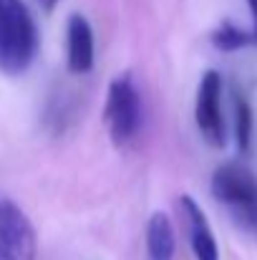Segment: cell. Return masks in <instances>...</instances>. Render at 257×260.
<instances>
[{
  "instance_id": "obj_6",
  "label": "cell",
  "mask_w": 257,
  "mask_h": 260,
  "mask_svg": "<svg viewBox=\"0 0 257 260\" xmlns=\"http://www.w3.org/2000/svg\"><path fill=\"white\" fill-rule=\"evenodd\" d=\"M179 212H181V225L189 240V248L197 260H219V245L217 238L209 228L207 215L202 212V207L197 205L194 197L181 194L179 197Z\"/></svg>"
},
{
  "instance_id": "obj_11",
  "label": "cell",
  "mask_w": 257,
  "mask_h": 260,
  "mask_svg": "<svg viewBox=\"0 0 257 260\" xmlns=\"http://www.w3.org/2000/svg\"><path fill=\"white\" fill-rule=\"evenodd\" d=\"M250 10H252V18H255V41H257V0H247Z\"/></svg>"
},
{
  "instance_id": "obj_10",
  "label": "cell",
  "mask_w": 257,
  "mask_h": 260,
  "mask_svg": "<svg viewBox=\"0 0 257 260\" xmlns=\"http://www.w3.org/2000/svg\"><path fill=\"white\" fill-rule=\"evenodd\" d=\"M235 134L240 152H247L252 144V106L242 93H237L235 99Z\"/></svg>"
},
{
  "instance_id": "obj_1",
  "label": "cell",
  "mask_w": 257,
  "mask_h": 260,
  "mask_svg": "<svg viewBox=\"0 0 257 260\" xmlns=\"http://www.w3.org/2000/svg\"><path fill=\"white\" fill-rule=\"evenodd\" d=\"M38 51L35 20L23 0H0V71L23 74Z\"/></svg>"
},
{
  "instance_id": "obj_12",
  "label": "cell",
  "mask_w": 257,
  "mask_h": 260,
  "mask_svg": "<svg viewBox=\"0 0 257 260\" xmlns=\"http://www.w3.org/2000/svg\"><path fill=\"white\" fill-rule=\"evenodd\" d=\"M38 3H41V8H43V10H53V8L58 5V0H38Z\"/></svg>"
},
{
  "instance_id": "obj_5",
  "label": "cell",
  "mask_w": 257,
  "mask_h": 260,
  "mask_svg": "<svg viewBox=\"0 0 257 260\" xmlns=\"http://www.w3.org/2000/svg\"><path fill=\"white\" fill-rule=\"evenodd\" d=\"M0 260H35V230L10 200L0 202Z\"/></svg>"
},
{
  "instance_id": "obj_2",
  "label": "cell",
  "mask_w": 257,
  "mask_h": 260,
  "mask_svg": "<svg viewBox=\"0 0 257 260\" xmlns=\"http://www.w3.org/2000/svg\"><path fill=\"white\" fill-rule=\"evenodd\" d=\"M212 194L232 217L257 235V177L240 162H227L212 174Z\"/></svg>"
},
{
  "instance_id": "obj_8",
  "label": "cell",
  "mask_w": 257,
  "mask_h": 260,
  "mask_svg": "<svg viewBox=\"0 0 257 260\" xmlns=\"http://www.w3.org/2000/svg\"><path fill=\"white\" fill-rule=\"evenodd\" d=\"M176 233L164 212H154L146 225V253L149 260H174Z\"/></svg>"
},
{
  "instance_id": "obj_4",
  "label": "cell",
  "mask_w": 257,
  "mask_h": 260,
  "mask_svg": "<svg viewBox=\"0 0 257 260\" xmlns=\"http://www.w3.org/2000/svg\"><path fill=\"white\" fill-rule=\"evenodd\" d=\"M194 119L202 139L212 147H225V111H222V76L217 71H207L197 88Z\"/></svg>"
},
{
  "instance_id": "obj_7",
  "label": "cell",
  "mask_w": 257,
  "mask_h": 260,
  "mask_svg": "<svg viewBox=\"0 0 257 260\" xmlns=\"http://www.w3.org/2000/svg\"><path fill=\"white\" fill-rule=\"evenodd\" d=\"M66 51H68V71L71 74H88L93 69V30L84 15L68 18Z\"/></svg>"
},
{
  "instance_id": "obj_9",
  "label": "cell",
  "mask_w": 257,
  "mask_h": 260,
  "mask_svg": "<svg viewBox=\"0 0 257 260\" xmlns=\"http://www.w3.org/2000/svg\"><path fill=\"white\" fill-rule=\"evenodd\" d=\"M255 41V33H247L242 28H237L235 23H222L214 33H212V43L219 51H240L245 46H250Z\"/></svg>"
},
{
  "instance_id": "obj_3",
  "label": "cell",
  "mask_w": 257,
  "mask_h": 260,
  "mask_svg": "<svg viewBox=\"0 0 257 260\" xmlns=\"http://www.w3.org/2000/svg\"><path fill=\"white\" fill-rule=\"evenodd\" d=\"M103 121L116 144H126L141 126V96L129 74L111 81L103 106Z\"/></svg>"
}]
</instances>
